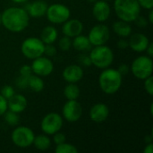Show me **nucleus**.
<instances>
[{"instance_id": "nucleus-1", "label": "nucleus", "mask_w": 153, "mask_h": 153, "mask_svg": "<svg viewBox=\"0 0 153 153\" xmlns=\"http://www.w3.org/2000/svg\"><path fill=\"white\" fill-rule=\"evenodd\" d=\"M30 16L27 11L21 7H9L1 13V24L11 32H21L27 28Z\"/></svg>"}, {"instance_id": "nucleus-2", "label": "nucleus", "mask_w": 153, "mask_h": 153, "mask_svg": "<svg viewBox=\"0 0 153 153\" xmlns=\"http://www.w3.org/2000/svg\"><path fill=\"white\" fill-rule=\"evenodd\" d=\"M123 76L117 69L105 68L99 77V84L103 92L106 94L116 93L122 85Z\"/></svg>"}, {"instance_id": "nucleus-3", "label": "nucleus", "mask_w": 153, "mask_h": 153, "mask_svg": "<svg viewBox=\"0 0 153 153\" xmlns=\"http://www.w3.org/2000/svg\"><path fill=\"white\" fill-rule=\"evenodd\" d=\"M114 10L119 20L134 22L141 13V6L137 0H115Z\"/></svg>"}, {"instance_id": "nucleus-4", "label": "nucleus", "mask_w": 153, "mask_h": 153, "mask_svg": "<svg viewBox=\"0 0 153 153\" xmlns=\"http://www.w3.org/2000/svg\"><path fill=\"white\" fill-rule=\"evenodd\" d=\"M90 58L91 65L100 69H105L109 67L114 60V53L112 49L105 45L95 46V48L90 53Z\"/></svg>"}, {"instance_id": "nucleus-5", "label": "nucleus", "mask_w": 153, "mask_h": 153, "mask_svg": "<svg viewBox=\"0 0 153 153\" xmlns=\"http://www.w3.org/2000/svg\"><path fill=\"white\" fill-rule=\"evenodd\" d=\"M45 44L43 41L36 37H30L24 39L21 46L22 55L29 59H35L44 54Z\"/></svg>"}, {"instance_id": "nucleus-6", "label": "nucleus", "mask_w": 153, "mask_h": 153, "mask_svg": "<svg viewBox=\"0 0 153 153\" xmlns=\"http://www.w3.org/2000/svg\"><path fill=\"white\" fill-rule=\"evenodd\" d=\"M133 74L140 79L144 80L152 74L153 63L152 59L149 56H140L136 57L132 63Z\"/></svg>"}, {"instance_id": "nucleus-7", "label": "nucleus", "mask_w": 153, "mask_h": 153, "mask_svg": "<svg viewBox=\"0 0 153 153\" xmlns=\"http://www.w3.org/2000/svg\"><path fill=\"white\" fill-rule=\"evenodd\" d=\"M34 137L33 131L27 126H18L11 134L13 143L19 148H28L31 146Z\"/></svg>"}, {"instance_id": "nucleus-8", "label": "nucleus", "mask_w": 153, "mask_h": 153, "mask_svg": "<svg viewBox=\"0 0 153 153\" xmlns=\"http://www.w3.org/2000/svg\"><path fill=\"white\" fill-rule=\"evenodd\" d=\"M46 15L48 20L54 24H60L66 22L71 15L69 8L62 4H53L48 6Z\"/></svg>"}, {"instance_id": "nucleus-9", "label": "nucleus", "mask_w": 153, "mask_h": 153, "mask_svg": "<svg viewBox=\"0 0 153 153\" xmlns=\"http://www.w3.org/2000/svg\"><path fill=\"white\" fill-rule=\"evenodd\" d=\"M63 126V118L57 113H48L41 120V130L46 134L53 135Z\"/></svg>"}, {"instance_id": "nucleus-10", "label": "nucleus", "mask_w": 153, "mask_h": 153, "mask_svg": "<svg viewBox=\"0 0 153 153\" xmlns=\"http://www.w3.org/2000/svg\"><path fill=\"white\" fill-rule=\"evenodd\" d=\"M110 37L109 29L105 24H97L91 28L89 32L88 39L91 46L105 45Z\"/></svg>"}, {"instance_id": "nucleus-11", "label": "nucleus", "mask_w": 153, "mask_h": 153, "mask_svg": "<svg viewBox=\"0 0 153 153\" xmlns=\"http://www.w3.org/2000/svg\"><path fill=\"white\" fill-rule=\"evenodd\" d=\"M63 117L68 122L78 121L82 115V108L81 104L76 100H67L64 105L62 110Z\"/></svg>"}, {"instance_id": "nucleus-12", "label": "nucleus", "mask_w": 153, "mask_h": 153, "mask_svg": "<svg viewBox=\"0 0 153 153\" xmlns=\"http://www.w3.org/2000/svg\"><path fill=\"white\" fill-rule=\"evenodd\" d=\"M30 66L32 73L39 76H48L51 74L54 69L52 61L49 58L42 56L33 59Z\"/></svg>"}, {"instance_id": "nucleus-13", "label": "nucleus", "mask_w": 153, "mask_h": 153, "mask_svg": "<svg viewBox=\"0 0 153 153\" xmlns=\"http://www.w3.org/2000/svg\"><path fill=\"white\" fill-rule=\"evenodd\" d=\"M111 13V9H110V5L108 4V3L105 0H97L94 4H93V8H92V14L94 16V18L102 22L107 21Z\"/></svg>"}, {"instance_id": "nucleus-14", "label": "nucleus", "mask_w": 153, "mask_h": 153, "mask_svg": "<svg viewBox=\"0 0 153 153\" xmlns=\"http://www.w3.org/2000/svg\"><path fill=\"white\" fill-rule=\"evenodd\" d=\"M83 77V70L81 65H70L63 71V78L68 83H76Z\"/></svg>"}, {"instance_id": "nucleus-15", "label": "nucleus", "mask_w": 153, "mask_h": 153, "mask_svg": "<svg viewBox=\"0 0 153 153\" xmlns=\"http://www.w3.org/2000/svg\"><path fill=\"white\" fill-rule=\"evenodd\" d=\"M128 44L134 51L141 53L146 51L150 44V40L148 37L143 33H134L130 37Z\"/></svg>"}, {"instance_id": "nucleus-16", "label": "nucleus", "mask_w": 153, "mask_h": 153, "mask_svg": "<svg viewBox=\"0 0 153 153\" xmlns=\"http://www.w3.org/2000/svg\"><path fill=\"white\" fill-rule=\"evenodd\" d=\"M109 115V108L104 103L93 105L90 110V117L95 123H102L107 120Z\"/></svg>"}, {"instance_id": "nucleus-17", "label": "nucleus", "mask_w": 153, "mask_h": 153, "mask_svg": "<svg viewBox=\"0 0 153 153\" xmlns=\"http://www.w3.org/2000/svg\"><path fill=\"white\" fill-rule=\"evenodd\" d=\"M83 30V24L81 21L77 19H72L67 20L64 22L62 27V31L65 34V36H67L69 38H74L82 33Z\"/></svg>"}, {"instance_id": "nucleus-18", "label": "nucleus", "mask_w": 153, "mask_h": 153, "mask_svg": "<svg viewBox=\"0 0 153 153\" xmlns=\"http://www.w3.org/2000/svg\"><path fill=\"white\" fill-rule=\"evenodd\" d=\"M7 107L9 110L17 114L22 113L27 107V100L22 94H14L7 100Z\"/></svg>"}, {"instance_id": "nucleus-19", "label": "nucleus", "mask_w": 153, "mask_h": 153, "mask_svg": "<svg viewBox=\"0 0 153 153\" xmlns=\"http://www.w3.org/2000/svg\"><path fill=\"white\" fill-rule=\"evenodd\" d=\"M48 9V4L46 2L42 0H37L33 3L30 4L26 9L30 17L33 18H40L46 14Z\"/></svg>"}, {"instance_id": "nucleus-20", "label": "nucleus", "mask_w": 153, "mask_h": 153, "mask_svg": "<svg viewBox=\"0 0 153 153\" xmlns=\"http://www.w3.org/2000/svg\"><path fill=\"white\" fill-rule=\"evenodd\" d=\"M58 37L57 30L55 27L48 25L43 28L40 33V39L44 44H53Z\"/></svg>"}, {"instance_id": "nucleus-21", "label": "nucleus", "mask_w": 153, "mask_h": 153, "mask_svg": "<svg viewBox=\"0 0 153 153\" xmlns=\"http://www.w3.org/2000/svg\"><path fill=\"white\" fill-rule=\"evenodd\" d=\"M113 30L118 36H120L122 38H126V37H129L131 35V33H132V27L129 24V22L120 20L118 22H114V24H113Z\"/></svg>"}, {"instance_id": "nucleus-22", "label": "nucleus", "mask_w": 153, "mask_h": 153, "mask_svg": "<svg viewBox=\"0 0 153 153\" xmlns=\"http://www.w3.org/2000/svg\"><path fill=\"white\" fill-rule=\"evenodd\" d=\"M72 46L78 51H87L91 48V44L87 36L78 35L72 40Z\"/></svg>"}, {"instance_id": "nucleus-23", "label": "nucleus", "mask_w": 153, "mask_h": 153, "mask_svg": "<svg viewBox=\"0 0 153 153\" xmlns=\"http://www.w3.org/2000/svg\"><path fill=\"white\" fill-rule=\"evenodd\" d=\"M32 144H34L35 148L39 151H46L50 147L51 141L48 138V136H47L45 134H40V135L34 137Z\"/></svg>"}, {"instance_id": "nucleus-24", "label": "nucleus", "mask_w": 153, "mask_h": 153, "mask_svg": "<svg viewBox=\"0 0 153 153\" xmlns=\"http://www.w3.org/2000/svg\"><path fill=\"white\" fill-rule=\"evenodd\" d=\"M64 95L67 100H77L80 96V89L75 83H68L64 89Z\"/></svg>"}, {"instance_id": "nucleus-25", "label": "nucleus", "mask_w": 153, "mask_h": 153, "mask_svg": "<svg viewBox=\"0 0 153 153\" xmlns=\"http://www.w3.org/2000/svg\"><path fill=\"white\" fill-rule=\"evenodd\" d=\"M29 87L35 92H40L44 89V82L40 76L30 74L29 76Z\"/></svg>"}, {"instance_id": "nucleus-26", "label": "nucleus", "mask_w": 153, "mask_h": 153, "mask_svg": "<svg viewBox=\"0 0 153 153\" xmlns=\"http://www.w3.org/2000/svg\"><path fill=\"white\" fill-rule=\"evenodd\" d=\"M55 152L56 153H78V149L74 145L65 142L56 145Z\"/></svg>"}, {"instance_id": "nucleus-27", "label": "nucleus", "mask_w": 153, "mask_h": 153, "mask_svg": "<svg viewBox=\"0 0 153 153\" xmlns=\"http://www.w3.org/2000/svg\"><path fill=\"white\" fill-rule=\"evenodd\" d=\"M4 115V120L9 126H15L18 125V123H19V116H18L17 113L13 112L11 110H9V111L6 110V112Z\"/></svg>"}, {"instance_id": "nucleus-28", "label": "nucleus", "mask_w": 153, "mask_h": 153, "mask_svg": "<svg viewBox=\"0 0 153 153\" xmlns=\"http://www.w3.org/2000/svg\"><path fill=\"white\" fill-rule=\"evenodd\" d=\"M58 46H59L60 49L63 50V51L69 50L71 48V47H72V39H71V38H69L67 36H65V37L61 38L59 42H58Z\"/></svg>"}, {"instance_id": "nucleus-29", "label": "nucleus", "mask_w": 153, "mask_h": 153, "mask_svg": "<svg viewBox=\"0 0 153 153\" xmlns=\"http://www.w3.org/2000/svg\"><path fill=\"white\" fill-rule=\"evenodd\" d=\"M4 99H6V100H9L12 96H13L14 94H15V92H14V90H13V88L12 87V86H10V85H5V86H4L3 88H2V90H1V93H0Z\"/></svg>"}, {"instance_id": "nucleus-30", "label": "nucleus", "mask_w": 153, "mask_h": 153, "mask_svg": "<svg viewBox=\"0 0 153 153\" xmlns=\"http://www.w3.org/2000/svg\"><path fill=\"white\" fill-rule=\"evenodd\" d=\"M16 86L20 89H25L29 87V76L20 75L16 80Z\"/></svg>"}, {"instance_id": "nucleus-31", "label": "nucleus", "mask_w": 153, "mask_h": 153, "mask_svg": "<svg viewBox=\"0 0 153 153\" xmlns=\"http://www.w3.org/2000/svg\"><path fill=\"white\" fill-rule=\"evenodd\" d=\"M144 89L150 96L153 95V78L152 76H149L144 79Z\"/></svg>"}, {"instance_id": "nucleus-32", "label": "nucleus", "mask_w": 153, "mask_h": 153, "mask_svg": "<svg viewBox=\"0 0 153 153\" xmlns=\"http://www.w3.org/2000/svg\"><path fill=\"white\" fill-rule=\"evenodd\" d=\"M53 135H54V137H53V141H54V143H55L56 145L61 144V143H65V142L66 137H65V135L63 133H60V131L56 132V134H54Z\"/></svg>"}, {"instance_id": "nucleus-33", "label": "nucleus", "mask_w": 153, "mask_h": 153, "mask_svg": "<svg viewBox=\"0 0 153 153\" xmlns=\"http://www.w3.org/2000/svg\"><path fill=\"white\" fill-rule=\"evenodd\" d=\"M44 54H46L48 56H53L56 54V48L52 44H45Z\"/></svg>"}, {"instance_id": "nucleus-34", "label": "nucleus", "mask_w": 153, "mask_h": 153, "mask_svg": "<svg viewBox=\"0 0 153 153\" xmlns=\"http://www.w3.org/2000/svg\"><path fill=\"white\" fill-rule=\"evenodd\" d=\"M79 63L82 65V66H90L91 65V61L89 56L86 55H80L79 56Z\"/></svg>"}, {"instance_id": "nucleus-35", "label": "nucleus", "mask_w": 153, "mask_h": 153, "mask_svg": "<svg viewBox=\"0 0 153 153\" xmlns=\"http://www.w3.org/2000/svg\"><path fill=\"white\" fill-rule=\"evenodd\" d=\"M7 109H8V107H7V100L4 99L0 94V117L3 116L6 112Z\"/></svg>"}, {"instance_id": "nucleus-36", "label": "nucleus", "mask_w": 153, "mask_h": 153, "mask_svg": "<svg viewBox=\"0 0 153 153\" xmlns=\"http://www.w3.org/2000/svg\"><path fill=\"white\" fill-rule=\"evenodd\" d=\"M32 74L31 66L29 65H23L20 69V74L23 76H30Z\"/></svg>"}, {"instance_id": "nucleus-37", "label": "nucleus", "mask_w": 153, "mask_h": 153, "mask_svg": "<svg viewBox=\"0 0 153 153\" xmlns=\"http://www.w3.org/2000/svg\"><path fill=\"white\" fill-rule=\"evenodd\" d=\"M140 6L147 10H151L153 7V0H137Z\"/></svg>"}, {"instance_id": "nucleus-38", "label": "nucleus", "mask_w": 153, "mask_h": 153, "mask_svg": "<svg viewBox=\"0 0 153 153\" xmlns=\"http://www.w3.org/2000/svg\"><path fill=\"white\" fill-rule=\"evenodd\" d=\"M134 22H136V25H137L138 27H142V28L146 27L147 24H148V21H147L143 16H141V15H139Z\"/></svg>"}, {"instance_id": "nucleus-39", "label": "nucleus", "mask_w": 153, "mask_h": 153, "mask_svg": "<svg viewBox=\"0 0 153 153\" xmlns=\"http://www.w3.org/2000/svg\"><path fill=\"white\" fill-rule=\"evenodd\" d=\"M129 70H130L129 66H128L127 65H125V64L119 65V67H118V69H117V71L119 72V74H120L122 76H125V75L128 74Z\"/></svg>"}, {"instance_id": "nucleus-40", "label": "nucleus", "mask_w": 153, "mask_h": 153, "mask_svg": "<svg viewBox=\"0 0 153 153\" xmlns=\"http://www.w3.org/2000/svg\"><path fill=\"white\" fill-rule=\"evenodd\" d=\"M117 47H118L119 48H121V49L127 48L129 47L128 41L126 40V39H122L118 40V42H117Z\"/></svg>"}, {"instance_id": "nucleus-41", "label": "nucleus", "mask_w": 153, "mask_h": 153, "mask_svg": "<svg viewBox=\"0 0 153 153\" xmlns=\"http://www.w3.org/2000/svg\"><path fill=\"white\" fill-rule=\"evenodd\" d=\"M144 153H152L153 152V143H149L146 147L143 150Z\"/></svg>"}, {"instance_id": "nucleus-42", "label": "nucleus", "mask_w": 153, "mask_h": 153, "mask_svg": "<svg viewBox=\"0 0 153 153\" xmlns=\"http://www.w3.org/2000/svg\"><path fill=\"white\" fill-rule=\"evenodd\" d=\"M146 52L148 53L149 56L152 57L153 56V43L152 42H150V44H149V46H148V48H147V49H146Z\"/></svg>"}, {"instance_id": "nucleus-43", "label": "nucleus", "mask_w": 153, "mask_h": 153, "mask_svg": "<svg viewBox=\"0 0 153 153\" xmlns=\"http://www.w3.org/2000/svg\"><path fill=\"white\" fill-rule=\"evenodd\" d=\"M149 22L153 23V11L152 9L150 10V13H149Z\"/></svg>"}, {"instance_id": "nucleus-44", "label": "nucleus", "mask_w": 153, "mask_h": 153, "mask_svg": "<svg viewBox=\"0 0 153 153\" xmlns=\"http://www.w3.org/2000/svg\"><path fill=\"white\" fill-rule=\"evenodd\" d=\"M13 2L14 3H19V4H22V3H25V2H28L29 0H12Z\"/></svg>"}, {"instance_id": "nucleus-45", "label": "nucleus", "mask_w": 153, "mask_h": 153, "mask_svg": "<svg viewBox=\"0 0 153 153\" xmlns=\"http://www.w3.org/2000/svg\"><path fill=\"white\" fill-rule=\"evenodd\" d=\"M88 1H89V2H91V3H95L97 0H88Z\"/></svg>"}, {"instance_id": "nucleus-46", "label": "nucleus", "mask_w": 153, "mask_h": 153, "mask_svg": "<svg viewBox=\"0 0 153 153\" xmlns=\"http://www.w3.org/2000/svg\"><path fill=\"white\" fill-rule=\"evenodd\" d=\"M151 114H152V115L153 114V113H152V104L151 105Z\"/></svg>"}, {"instance_id": "nucleus-47", "label": "nucleus", "mask_w": 153, "mask_h": 153, "mask_svg": "<svg viewBox=\"0 0 153 153\" xmlns=\"http://www.w3.org/2000/svg\"><path fill=\"white\" fill-rule=\"evenodd\" d=\"M0 25H1V13H0Z\"/></svg>"}, {"instance_id": "nucleus-48", "label": "nucleus", "mask_w": 153, "mask_h": 153, "mask_svg": "<svg viewBox=\"0 0 153 153\" xmlns=\"http://www.w3.org/2000/svg\"><path fill=\"white\" fill-rule=\"evenodd\" d=\"M105 1H108V0H105Z\"/></svg>"}]
</instances>
